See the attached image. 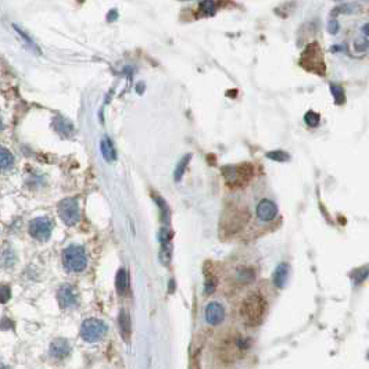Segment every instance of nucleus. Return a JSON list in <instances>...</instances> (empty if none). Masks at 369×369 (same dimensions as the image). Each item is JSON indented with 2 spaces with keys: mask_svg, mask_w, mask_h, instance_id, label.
Returning a JSON list of instances; mask_svg holds the SVG:
<instances>
[{
  "mask_svg": "<svg viewBox=\"0 0 369 369\" xmlns=\"http://www.w3.org/2000/svg\"><path fill=\"white\" fill-rule=\"evenodd\" d=\"M240 314L247 326H258L266 314V300L264 296L260 293H250L241 303Z\"/></svg>",
  "mask_w": 369,
  "mask_h": 369,
  "instance_id": "f257e3e1",
  "label": "nucleus"
},
{
  "mask_svg": "<svg viewBox=\"0 0 369 369\" xmlns=\"http://www.w3.org/2000/svg\"><path fill=\"white\" fill-rule=\"evenodd\" d=\"M249 350V340L244 339L243 336L236 333V335H228L223 342L219 346V352L221 358L223 361L239 360L244 352Z\"/></svg>",
  "mask_w": 369,
  "mask_h": 369,
  "instance_id": "f03ea898",
  "label": "nucleus"
},
{
  "mask_svg": "<svg viewBox=\"0 0 369 369\" xmlns=\"http://www.w3.org/2000/svg\"><path fill=\"white\" fill-rule=\"evenodd\" d=\"M301 65L311 72H315L318 75H324L326 71V65L324 63L322 52L319 49L317 42H312L307 46V49L301 54Z\"/></svg>",
  "mask_w": 369,
  "mask_h": 369,
  "instance_id": "7ed1b4c3",
  "label": "nucleus"
},
{
  "mask_svg": "<svg viewBox=\"0 0 369 369\" xmlns=\"http://www.w3.org/2000/svg\"><path fill=\"white\" fill-rule=\"evenodd\" d=\"M63 265L69 272H82L87 266V256L84 247L69 246L63 251Z\"/></svg>",
  "mask_w": 369,
  "mask_h": 369,
  "instance_id": "20e7f679",
  "label": "nucleus"
},
{
  "mask_svg": "<svg viewBox=\"0 0 369 369\" xmlns=\"http://www.w3.org/2000/svg\"><path fill=\"white\" fill-rule=\"evenodd\" d=\"M223 176L225 182L233 186V188H239L246 185L251 176H253V167L250 164H240V165H231V167H225L223 168Z\"/></svg>",
  "mask_w": 369,
  "mask_h": 369,
  "instance_id": "39448f33",
  "label": "nucleus"
},
{
  "mask_svg": "<svg viewBox=\"0 0 369 369\" xmlns=\"http://www.w3.org/2000/svg\"><path fill=\"white\" fill-rule=\"evenodd\" d=\"M106 332H107L106 324L97 318L85 319L81 325V337L89 343H96V342L102 340Z\"/></svg>",
  "mask_w": 369,
  "mask_h": 369,
  "instance_id": "423d86ee",
  "label": "nucleus"
},
{
  "mask_svg": "<svg viewBox=\"0 0 369 369\" xmlns=\"http://www.w3.org/2000/svg\"><path fill=\"white\" fill-rule=\"evenodd\" d=\"M57 210H59V217L61 218V221L68 226H74L81 218L79 204L75 198H64L63 201H60Z\"/></svg>",
  "mask_w": 369,
  "mask_h": 369,
  "instance_id": "0eeeda50",
  "label": "nucleus"
},
{
  "mask_svg": "<svg viewBox=\"0 0 369 369\" xmlns=\"http://www.w3.org/2000/svg\"><path fill=\"white\" fill-rule=\"evenodd\" d=\"M53 223L47 217H38L29 223L31 236L39 241H47L52 236Z\"/></svg>",
  "mask_w": 369,
  "mask_h": 369,
  "instance_id": "6e6552de",
  "label": "nucleus"
},
{
  "mask_svg": "<svg viewBox=\"0 0 369 369\" xmlns=\"http://www.w3.org/2000/svg\"><path fill=\"white\" fill-rule=\"evenodd\" d=\"M57 300L61 308H74L78 305L77 290L71 284H63L57 292Z\"/></svg>",
  "mask_w": 369,
  "mask_h": 369,
  "instance_id": "1a4fd4ad",
  "label": "nucleus"
},
{
  "mask_svg": "<svg viewBox=\"0 0 369 369\" xmlns=\"http://www.w3.org/2000/svg\"><path fill=\"white\" fill-rule=\"evenodd\" d=\"M225 319V308L221 303L211 301L206 307V321L210 325H219Z\"/></svg>",
  "mask_w": 369,
  "mask_h": 369,
  "instance_id": "9d476101",
  "label": "nucleus"
},
{
  "mask_svg": "<svg viewBox=\"0 0 369 369\" xmlns=\"http://www.w3.org/2000/svg\"><path fill=\"white\" fill-rule=\"evenodd\" d=\"M278 214V207L271 200H262L257 206V217L262 222H271Z\"/></svg>",
  "mask_w": 369,
  "mask_h": 369,
  "instance_id": "9b49d317",
  "label": "nucleus"
},
{
  "mask_svg": "<svg viewBox=\"0 0 369 369\" xmlns=\"http://www.w3.org/2000/svg\"><path fill=\"white\" fill-rule=\"evenodd\" d=\"M69 352H71V346H69L68 340H65V339H56L50 344V355L53 358L64 360L68 357Z\"/></svg>",
  "mask_w": 369,
  "mask_h": 369,
  "instance_id": "f8f14e48",
  "label": "nucleus"
},
{
  "mask_svg": "<svg viewBox=\"0 0 369 369\" xmlns=\"http://www.w3.org/2000/svg\"><path fill=\"white\" fill-rule=\"evenodd\" d=\"M100 150H102V155H103V158L106 161L112 163V161L117 160V150H115V147L112 145L110 137L106 136L102 139V142H100Z\"/></svg>",
  "mask_w": 369,
  "mask_h": 369,
  "instance_id": "ddd939ff",
  "label": "nucleus"
},
{
  "mask_svg": "<svg viewBox=\"0 0 369 369\" xmlns=\"http://www.w3.org/2000/svg\"><path fill=\"white\" fill-rule=\"evenodd\" d=\"M289 272H290V266L287 264H281V265L276 268L274 274V283L276 287L282 289L287 283V279H289Z\"/></svg>",
  "mask_w": 369,
  "mask_h": 369,
  "instance_id": "4468645a",
  "label": "nucleus"
},
{
  "mask_svg": "<svg viewBox=\"0 0 369 369\" xmlns=\"http://www.w3.org/2000/svg\"><path fill=\"white\" fill-rule=\"evenodd\" d=\"M118 322H120V330L121 335H122V339L124 340H129L130 333H132V325H130V317H129V314L127 311H121Z\"/></svg>",
  "mask_w": 369,
  "mask_h": 369,
  "instance_id": "2eb2a0df",
  "label": "nucleus"
},
{
  "mask_svg": "<svg viewBox=\"0 0 369 369\" xmlns=\"http://www.w3.org/2000/svg\"><path fill=\"white\" fill-rule=\"evenodd\" d=\"M14 165V157L7 147L0 146V170L7 171Z\"/></svg>",
  "mask_w": 369,
  "mask_h": 369,
  "instance_id": "dca6fc26",
  "label": "nucleus"
},
{
  "mask_svg": "<svg viewBox=\"0 0 369 369\" xmlns=\"http://www.w3.org/2000/svg\"><path fill=\"white\" fill-rule=\"evenodd\" d=\"M17 256L13 249H3L0 251V266L3 268H10L16 264Z\"/></svg>",
  "mask_w": 369,
  "mask_h": 369,
  "instance_id": "f3484780",
  "label": "nucleus"
},
{
  "mask_svg": "<svg viewBox=\"0 0 369 369\" xmlns=\"http://www.w3.org/2000/svg\"><path fill=\"white\" fill-rule=\"evenodd\" d=\"M128 272H127L124 268H121L120 271H118V274H117V276H115V287H117V290H118L120 294H125L127 290H128Z\"/></svg>",
  "mask_w": 369,
  "mask_h": 369,
  "instance_id": "a211bd4d",
  "label": "nucleus"
},
{
  "mask_svg": "<svg viewBox=\"0 0 369 369\" xmlns=\"http://www.w3.org/2000/svg\"><path fill=\"white\" fill-rule=\"evenodd\" d=\"M54 128L56 130L61 133V135H65V136H69L71 133H72V124L69 122L68 120H64V118H61V117H57V118H54Z\"/></svg>",
  "mask_w": 369,
  "mask_h": 369,
  "instance_id": "6ab92c4d",
  "label": "nucleus"
},
{
  "mask_svg": "<svg viewBox=\"0 0 369 369\" xmlns=\"http://www.w3.org/2000/svg\"><path fill=\"white\" fill-rule=\"evenodd\" d=\"M236 279L240 283H251L254 281V272L250 268H240L236 271Z\"/></svg>",
  "mask_w": 369,
  "mask_h": 369,
  "instance_id": "aec40b11",
  "label": "nucleus"
},
{
  "mask_svg": "<svg viewBox=\"0 0 369 369\" xmlns=\"http://www.w3.org/2000/svg\"><path fill=\"white\" fill-rule=\"evenodd\" d=\"M155 203H157V206L160 207V211H161V219H163V222L167 225L168 221H170V208L167 206V203L164 201L163 197H158V196H154Z\"/></svg>",
  "mask_w": 369,
  "mask_h": 369,
  "instance_id": "412c9836",
  "label": "nucleus"
},
{
  "mask_svg": "<svg viewBox=\"0 0 369 369\" xmlns=\"http://www.w3.org/2000/svg\"><path fill=\"white\" fill-rule=\"evenodd\" d=\"M266 157L274 160V161H278V163H286L290 160V155L287 154L283 150H274V152H268L266 153Z\"/></svg>",
  "mask_w": 369,
  "mask_h": 369,
  "instance_id": "4be33fe9",
  "label": "nucleus"
},
{
  "mask_svg": "<svg viewBox=\"0 0 369 369\" xmlns=\"http://www.w3.org/2000/svg\"><path fill=\"white\" fill-rule=\"evenodd\" d=\"M190 161V154H186L182 160H180L179 163H178V167H176V170H175V180L176 182H179L182 179V176H183V174H185V170H186V167H188V164Z\"/></svg>",
  "mask_w": 369,
  "mask_h": 369,
  "instance_id": "5701e85b",
  "label": "nucleus"
},
{
  "mask_svg": "<svg viewBox=\"0 0 369 369\" xmlns=\"http://www.w3.org/2000/svg\"><path fill=\"white\" fill-rule=\"evenodd\" d=\"M161 251H160V260L163 262L164 265H168L170 261H171L172 257V247L170 243H165V244H161Z\"/></svg>",
  "mask_w": 369,
  "mask_h": 369,
  "instance_id": "b1692460",
  "label": "nucleus"
},
{
  "mask_svg": "<svg viewBox=\"0 0 369 369\" xmlns=\"http://www.w3.org/2000/svg\"><path fill=\"white\" fill-rule=\"evenodd\" d=\"M13 28H14V29H16V32H17V34L20 35V36H21V38H22L24 41H25L26 44H28V46H29V47H31L32 50H35V52L38 53V54H41V50H39V47H38V46H36V43H35L34 41H32V39H31V38H29V36L26 35L25 31L20 29V28H18V26L16 25V24L13 25Z\"/></svg>",
  "mask_w": 369,
  "mask_h": 369,
  "instance_id": "393cba45",
  "label": "nucleus"
},
{
  "mask_svg": "<svg viewBox=\"0 0 369 369\" xmlns=\"http://www.w3.org/2000/svg\"><path fill=\"white\" fill-rule=\"evenodd\" d=\"M330 90H332V95L335 97V102L337 104L344 103V99H346V95H344L343 87L340 85H336V84H330Z\"/></svg>",
  "mask_w": 369,
  "mask_h": 369,
  "instance_id": "a878e982",
  "label": "nucleus"
},
{
  "mask_svg": "<svg viewBox=\"0 0 369 369\" xmlns=\"http://www.w3.org/2000/svg\"><path fill=\"white\" fill-rule=\"evenodd\" d=\"M200 10L204 16H213L215 13V1L214 0H204L200 4Z\"/></svg>",
  "mask_w": 369,
  "mask_h": 369,
  "instance_id": "bb28decb",
  "label": "nucleus"
},
{
  "mask_svg": "<svg viewBox=\"0 0 369 369\" xmlns=\"http://www.w3.org/2000/svg\"><path fill=\"white\" fill-rule=\"evenodd\" d=\"M304 121L309 127H317L318 124H319V115L315 111H308L305 114V117H304Z\"/></svg>",
  "mask_w": 369,
  "mask_h": 369,
  "instance_id": "cd10ccee",
  "label": "nucleus"
},
{
  "mask_svg": "<svg viewBox=\"0 0 369 369\" xmlns=\"http://www.w3.org/2000/svg\"><path fill=\"white\" fill-rule=\"evenodd\" d=\"M10 299H11V289L6 284L0 286V303L6 304V303H9Z\"/></svg>",
  "mask_w": 369,
  "mask_h": 369,
  "instance_id": "c85d7f7f",
  "label": "nucleus"
},
{
  "mask_svg": "<svg viewBox=\"0 0 369 369\" xmlns=\"http://www.w3.org/2000/svg\"><path fill=\"white\" fill-rule=\"evenodd\" d=\"M327 31L330 35H337L339 31H340V25H339V21L336 18H330L329 22H327Z\"/></svg>",
  "mask_w": 369,
  "mask_h": 369,
  "instance_id": "c756f323",
  "label": "nucleus"
},
{
  "mask_svg": "<svg viewBox=\"0 0 369 369\" xmlns=\"http://www.w3.org/2000/svg\"><path fill=\"white\" fill-rule=\"evenodd\" d=\"M204 287H206L207 294H211V293L215 290V287H217V279L213 278V276H207V281H206V284H204Z\"/></svg>",
  "mask_w": 369,
  "mask_h": 369,
  "instance_id": "7c9ffc66",
  "label": "nucleus"
},
{
  "mask_svg": "<svg viewBox=\"0 0 369 369\" xmlns=\"http://www.w3.org/2000/svg\"><path fill=\"white\" fill-rule=\"evenodd\" d=\"M158 240L161 241V244H165V243H170L171 240V232L167 229V226L163 228L160 233H158Z\"/></svg>",
  "mask_w": 369,
  "mask_h": 369,
  "instance_id": "2f4dec72",
  "label": "nucleus"
},
{
  "mask_svg": "<svg viewBox=\"0 0 369 369\" xmlns=\"http://www.w3.org/2000/svg\"><path fill=\"white\" fill-rule=\"evenodd\" d=\"M357 10H358V6L354 4V3H350V4L340 6L339 9H336V11H337V13H344V14H347V13H355Z\"/></svg>",
  "mask_w": 369,
  "mask_h": 369,
  "instance_id": "473e14b6",
  "label": "nucleus"
},
{
  "mask_svg": "<svg viewBox=\"0 0 369 369\" xmlns=\"http://www.w3.org/2000/svg\"><path fill=\"white\" fill-rule=\"evenodd\" d=\"M355 49H357V52H365L367 49H368V38H364V41L362 42H355Z\"/></svg>",
  "mask_w": 369,
  "mask_h": 369,
  "instance_id": "72a5a7b5",
  "label": "nucleus"
},
{
  "mask_svg": "<svg viewBox=\"0 0 369 369\" xmlns=\"http://www.w3.org/2000/svg\"><path fill=\"white\" fill-rule=\"evenodd\" d=\"M190 369H201V362H200V357H198V355H195V357L192 358Z\"/></svg>",
  "mask_w": 369,
  "mask_h": 369,
  "instance_id": "f704fd0d",
  "label": "nucleus"
},
{
  "mask_svg": "<svg viewBox=\"0 0 369 369\" xmlns=\"http://www.w3.org/2000/svg\"><path fill=\"white\" fill-rule=\"evenodd\" d=\"M3 130V121H1V118H0V132Z\"/></svg>",
  "mask_w": 369,
  "mask_h": 369,
  "instance_id": "c9c22d12",
  "label": "nucleus"
},
{
  "mask_svg": "<svg viewBox=\"0 0 369 369\" xmlns=\"http://www.w3.org/2000/svg\"><path fill=\"white\" fill-rule=\"evenodd\" d=\"M0 369H11L10 367H3V368H0Z\"/></svg>",
  "mask_w": 369,
  "mask_h": 369,
  "instance_id": "e433bc0d",
  "label": "nucleus"
},
{
  "mask_svg": "<svg viewBox=\"0 0 369 369\" xmlns=\"http://www.w3.org/2000/svg\"><path fill=\"white\" fill-rule=\"evenodd\" d=\"M183 1H188V0H183Z\"/></svg>",
  "mask_w": 369,
  "mask_h": 369,
  "instance_id": "4c0bfd02",
  "label": "nucleus"
}]
</instances>
